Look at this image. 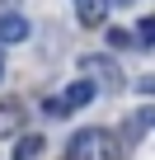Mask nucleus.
<instances>
[{
	"instance_id": "obj_7",
	"label": "nucleus",
	"mask_w": 155,
	"mask_h": 160,
	"mask_svg": "<svg viewBox=\"0 0 155 160\" xmlns=\"http://www.w3.org/2000/svg\"><path fill=\"white\" fill-rule=\"evenodd\" d=\"M19 132H24V104L19 99H5V104H0V141L19 137Z\"/></svg>"
},
{
	"instance_id": "obj_1",
	"label": "nucleus",
	"mask_w": 155,
	"mask_h": 160,
	"mask_svg": "<svg viewBox=\"0 0 155 160\" xmlns=\"http://www.w3.org/2000/svg\"><path fill=\"white\" fill-rule=\"evenodd\" d=\"M66 160H122V137L108 127H80L66 141Z\"/></svg>"
},
{
	"instance_id": "obj_8",
	"label": "nucleus",
	"mask_w": 155,
	"mask_h": 160,
	"mask_svg": "<svg viewBox=\"0 0 155 160\" xmlns=\"http://www.w3.org/2000/svg\"><path fill=\"white\" fill-rule=\"evenodd\" d=\"M136 42H141L136 33H127V28H108V47H113V52H122V47H136Z\"/></svg>"
},
{
	"instance_id": "obj_11",
	"label": "nucleus",
	"mask_w": 155,
	"mask_h": 160,
	"mask_svg": "<svg viewBox=\"0 0 155 160\" xmlns=\"http://www.w3.org/2000/svg\"><path fill=\"white\" fill-rule=\"evenodd\" d=\"M141 94H155V75H146V80H141Z\"/></svg>"
},
{
	"instance_id": "obj_5",
	"label": "nucleus",
	"mask_w": 155,
	"mask_h": 160,
	"mask_svg": "<svg viewBox=\"0 0 155 160\" xmlns=\"http://www.w3.org/2000/svg\"><path fill=\"white\" fill-rule=\"evenodd\" d=\"M94 94H99V85H94V80L90 75H80V80H70V85H66V108L75 113V108H85V104H94Z\"/></svg>"
},
{
	"instance_id": "obj_6",
	"label": "nucleus",
	"mask_w": 155,
	"mask_h": 160,
	"mask_svg": "<svg viewBox=\"0 0 155 160\" xmlns=\"http://www.w3.org/2000/svg\"><path fill=\"white\" fill-rule=\"evenodd\" d=\"M28 28H33V24H28L19 10H0V42H24Z\"/></svg>"
},
{
	"instance_id": "obj_3",
	"label": "nucleus",
	"mask_w": 155,
	"mask_h": 160,
	"mask_svg": "<svg viewBox=\"0 0 155 160\" xmlns=\"http://www.w3.org/2000/svg\"><path fill=\"white\" fill-rule=\"evenodd\" d=\"M75 5V19H80V28H104L108 19V5L113 0H70Z\"/></svg>"
},
{
	"instance_id": "obj_12",
	"label": "nucleus",
	"mask_w": 155,
	"mask_h": 160,
	"mask_svg": "<svg viewBox=\"0 0 155 160\" xmlns=\"http://www.w3.org/2000/svg\"><path fill=\"white\" fill-rule=\"evenodd\" d=\"M0 80H5V47H0Z\"/></svg>"
},
{
	"instance_id": "obj_9",
	"label": "nucleus",
	"mask_w": 155,
	"mask_h": 160,
	"mask_svg": "<svg viewBox=\"0 0 155 160\" xmlns=\"http://www.w3.org/2000/svg\"><path fill=\"white\" fill-rule=\"evenodd\" d=\"M42 108H47V118H66V113H70L61 94H56V99H42Z\"/></svg>"
},
{
	"instance_id": "obj_10",
	"label": "nucleus",
	"mask_w": 155,
	"mask_h": 160,
	"mask_svg": "<svg viewBox=\"0 0 155 160\" xmlns=\"http://www.w3.org/2000/svg\"><path fill=\"white\" fill-rule=\"evenodd\" d=\"M136 28H141V33H136V38H141V42H155V14H146V19H141V24H136Z\"/></svg>"
},
{
	"instance_id": "obj_2",
	"label": "nucleus",
	"mask_w": 155,
	"mask_h": 160,
	"mask_svg": "<svg viewBox=\"0 0 155 160\" xmlns=\"http://www.w3.org/2000/svg\"><path fill=\"white\" fill-rule=\"evenodd\" d=\"M80 75H90L94 85H99V90H108V94H118V90H122V71H118L108 57H85V61H80Z\"/></svg>"
},
{
	"instance_id": "obj_13",
	"label": "nucleus",
	"mask_w": 155,
	"mask_h": 160,
	"mask_svg": "<svg viewBox=\"0 0 155 160\" xmlns=\"http://www.w3.org/2000/svg\"><path fill=\"white\" fill-rule=\"evenodd\" d=\"M14 5H19V0H0V10H14Z\"/></svg>"
},
{
	"instance_id": "obj_4",
	"label": "nucleus",
	"mask_w": 155,
	"mask_h": 160,
	"mask_svg": "<svg viewBox=\"0 0 155 160\" xmlns=\"http://www.w3.org/2000/svg\"><path fill=\"white\" fill-rule=\"evenodd\" d=\"M47 155V137L42 132H19L14 137V155L10 160H42Z\"/></svg>"
},
{
	"instance_id": "obj_14",
	"label": "nucleus",
	"mask_w": 155,
	"mask_h": 160,
	"mask_svg": "<svg viewBox=\"0 0 155 160\" xmlns=\"http://www.w3.org/2000/svg\"><path fill=\"white\" fill-rule=\"evenodd\" d=\"M118 5H132V0H118Z\"/></svg>"
}]
</instances>
